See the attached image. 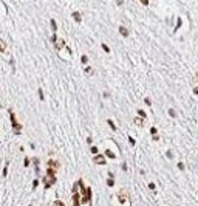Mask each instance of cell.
Here are the masks:
<instances>
[{"instance_id": "obj_2", "label": "cell", "mask_w": 198, "mask_h": 206, "mask_svg": "<svg viewBox=\"0 0 198 206\" xmlns=\"http://www.w3.org/2000/svg\"><path fill=\"white\" fill-rule=\"evenodd\" d=\"M60 164L57 161H53V160H48V167H54V169H59Z\"/></svg>"}, {"instance_id": "obj_13", "label": "cell", "mask_w": 198, "mask_h": 206, "mask_svg": "<svg viewBox=\"0 0 198 206\" xmlns=\"http://www.w3.org/2000/svg\"><path fill=\"white\" fill-rule=\"evenodd\" d=\"M0 45H2V47H0V48H2V51H5V50H6V45H5V40H2V42H0Z\"/></svg>"}, {"instance_id": "obj_22", "label": "cell", "mask_w": 198, "mask_h": 206, "mask_svg": "<svg viewBox=\"0 0 198 206\" xmlns=\"http://www.w3.org/2000/svg\"><path fill=\"white\" fill-rule=\"evenodd\" d=\"M91 71H93L91 68H85V73H88V74H91Z\"/></svg>"}, {"instance_id": "obj_16", "label": "cell", "mask_w": 198, "mask_h": 206, "mask_svg": "<svg viewBox=\"0 0 198 206\" xmlns=\"http://www.w3.org/2000/svg\"><path fill=\"white\" fill-rule=\"evenodd\" d=\"M102 48H104V51H107V53H109V51H110V50H109V47H107V45H105V43H102Z\"/></svg>"}, {"instance_id": "obj_3", "label": "cell", "mask_w": 198, "mask_h": 206, "mask_svg": "<svg viewBox=\"0 0 198 206\" xmlns=\"http://www.w3.org/2000/svg\"><path fill=\"white\" fill-rule=\"evenodd\" d=\"M73 205H74V206H79V195H78V191L73 192Z\"/></svg>"}, {"instance_id": "obj_20", "label": "cell", "mask_w": 198, "mask_h": 206, "mask_svg": "<svg viewBox=\"0 0 198 206\" xmlns=\"http://www.w3.org/2000/svg\"><path fill=\"white\" fill-rule=\"evenodd\" d=\"M91 152H93V154H98V147L93 146V147H91Z\"/></svg>"}, {"instance_id": "obj_21", "label": "cell", "mask_w": 198, "mask_h": 206, "mask_svg": "<svg viewBox=\"0 0 198 206\" xmlns=\"http://www.w3.org/2000/svg\"><path fill=\"white\" fill-rule=\"evenodd\" d=\"M138 113H139V115H141V116H142V118H146V113H144V112H142V110H139V112H138Z\"/></svg>"}, {"instance_id": "obj_15", "label": "cell", "mask_w": 198, "mask_h": 206, "mask_svg": "<svg viewBox=\"0 0 198 206\" xmlns=\"http://www.w3.org/2000/svg\"><path fill=\"white\" fill-rule=\"evenodd\" d=\"M139 2H141L144 6H147V5H148V0H139Z\"/></svg>"}, {"instance_id": "obj_24", "label": "cell", "mask_w": 198, "mask_h": 206, "mask_svg": "<svg viewBox=\"0 0 198 206\" xmlns=\"http://www.w3.org/2000/svg\"><path fill=\"white\" fill-rule=\"evenodd\" d=\"M193 93H195V95H198V87H195V88H193Z\"/></svg>"}, {"instance_id": "obj_18", "label": "cell", "mask_w": 198, "mask_h": 206, "mask_svg": "<svg viewBox=\"0 0 198 206\" xmlns=\"http://www.w3.org/2000/svg\"><path fill=\"white\" fill-rule=\"evenodd\" d=\"M54 206H64V203H62V201H59V200H57L56 203H54Z\"/></svg>"}, {"instance_id": "obj_5", "label": "cell", "mask_w": 198, "mask_h": 206, "mask_svg": "<svg viewBox=\"0 0 198 206\" xmlns=\"http://www.w3.org/2000/svg\"><path fill=\"white\" fill-rule=\"evenodd\" d=\"M64 45H65V42H64V40H56V48H57V50L64 48Z\"/></svg>"}, {"instance_id": "obj_11", "label": "cell", "mask_w": 198, "mask_h": 206, "mask_svg": "<svg viewBox=\"0 0 198 206\" xmlns=\"http://www.w3.org/2000/svg\"><path fill=\"white\" fill-rule=\"evenodd\" d=\"M107 123H109V126H110L111 129H113V130H116V126L113 124V121H111V119H107Z\"/></svg>"}, {"instance_id": "obj_23", "label": "cell", "mask_w": 198, "mask_h": 206, "mask_svg": "<svg viewBox=\"0 0 198 206\" xmlns=\"http://www.w3.org/2000/svg\"><path fill=\"white\" fill-rule=\"evenodd\" d=\"M129 143H130V144L133 146V144H135V140H133V138H129Z\"/></svg>"}, {"instance_id": "obj_8", "label": "cell", "mask_w": 198, "mask_h": 206, "mask_svg": "<svg viewBox=\"0 0 198 206\" xmlns=\"http://www.w3.org/2000/svg\"><path fill=\"white\" fill-rule=\"evenodd\" d=\"M47 175H48V177H54V169L48 167V171H47Z\"/></svg>"}, {"instance_id": "obj_7", "label": "cell", "mask_w": 198, "mask_h": 206, "mask_svg": "<svg viewBox=\"0 0 198 206\" xmlns=\"http://www.w3.org/2000/svg\"><path fill=\"white\" fill-rule=\"evenodd\" d=\"M118 195H119V201H121V203H124V201H125V192H124V191H121Z\"/></svg>"}, {"instance_id": "obj_10", "label": "cell", "mask_w": 198, "mask_h": 206, "mask_svg": "<svg viewBox=\"0 0 198 206\" xmlns=\"http://www.w3.org/2000/svg\"><path fill=\"white\" fill-rule=\"evenodd\" d=\"M105 155L109 156V158H115V154L111 150H105Z\"/></svg>"}, {"instance_id": "obj_17", "label": "cell", "mask_w": 198, "mask_h": 206, "mask_svg": "<svg viewBox=\"0 0 198 206\" xmlns=\"http://www.w3.org/2000/svg\"><path fill=\"white\" fill-rule=\"evenodd\" d=\"M178 169H179V171H184V164L179 163V164H178Z\"/></svg>"}, {"instance_id": "obj_19", "label": "cell", "mask_w": 198, "mask_h": 206, "mask_svg": "<svg viewBox=\"0 0 198 206\" xmlns=\"http://www.w3.org/2000/svg\"><path fill=\"white\" fill-rule=\"evenodd\" d=\"M39 96H40V99H43V92L40 90V88H39Z\"/></svg>"}, {"instance_id": "obj_4", "label": "cell", "mask_w": 198, "mask_h": 206, "mask_svg": "<svg viewBox=\"0 0 198 206\" xmlns=\"http://www.w3.org/2000/svg\"><path fill=\"white\" fill-rule=\"evenodd\" d=\"M133 123H135V124H138L139 127H142V126H144V119H142V118H135V119H133Z\"/></svg>"}, {"instance_id": "obj_9", "label": "cell", "mask_w": 198, "mask_h": 206, "mask_svg": "<svg viewBox=\"0 0 198 206\" xmlns=\"http://www.w3.org/2000/svg\"><path fill=\"white\" fill-rule=\"evenodd\" d=\"M73 19L76 22H80V14H79V12H73Z\"/></svg>"}, {"instance_id": "obj_25", "label": "cell", "mask_w": 198, "mask_h": 206, "mask_svg": "<svg viewBox=\"0 0 198 206\" xmlns=\"http://www.w3.org/2000/svg\"><path fill=\"white\" fill-rule=\"evenodd\" d=\"M195 81H197V82H198V73L195 74Z\"/></svg>"}, {"instance_id": "obj_1", "label": "cell", "mask_w": 198, "mask_h": 206, "mask_svg": "<svg viewBox=\"0 0 198 206\" xmlns=\"http://www.w3.org/2000/svg\"><path fill=\"white\" fill-rule=\"evenodd\" d=\"M93 161H94L96 164H105V160H104V156H102V155H96V156L93 158Z\"/></svg>"}, {"instance_id": "obj_14", "label": "cell", "mask_w": 198, "mask_h": 206, "mask_svg": "<svg viewBox=\"0 0 198 206\" xmlns=\"http://www.w3.org/2000/svg\"><path fill=\"white\" fill-rule=\"evenodd\" d=\"M80 61H82V62H84V64H87V62H88V57H87V56H85V54H84L82 57H80Z\"/></svg>"}, {"instance_id": "obj_6", "label": "cell", "mask_w": 198, "mask_h": 206, "mask_svg": "<svg viewBox=\"0 0 198 206\" xmlns=\"http://www.w3.org/2000/svg\"><path fill=\"white\" fill-rule=\"evenodd\" d=\"M119 33L122 34V36H129V30L124 28V26H119Z\"/></svg>"}, {"instance_id": "obj_12", "label": "cell", "mask_w": 198, "mask_h": 206, "mask_svg": "<svg viewBox=\"0 0 198 206\" xmlns=\"http://www.w3.org/2000/svg\"><path fill=\"white\" fill-rule=\"evenodd\" d=\"M107 185H109V186H113V185H115V181H113V178H111V177L107 180Z\"/></svg>"}]
</instances>
